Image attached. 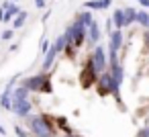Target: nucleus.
Segmentation results:
<instances>
[{"instance_id":"1","label":"nucleus","mask_w":149,"mask_h":137,"mask_svg":"<svg viewBox=\"0 0 149 137\" xmlns=\"http://www.w3.org/2000/svg\"><path fill=\"white\" fill-rule=\"evenodd\" d=\"M65 35H68V39H70L68 45L80 47V45L84 43V39H86V25H84L82 21H76V23L65 31Z\"/></svg>"},{"instance_id":"2","label":"nucleus","mask_w":149,"mask_h":137,"mask_svg":"<svg viewBox=\"0 0 149 137\" xmlns=\"http://www.w3.org/2000/svg\"><path fill=\"white\" fill-rule=\"evenodd\" d=\"M31 129L37 137H53V129H51V123L43 117H33L31 119Z\"/></svg>"},{"instance_id":"3","label":"nucleus","mask_w":149,"mask_h":137,"mask_svg":"<svg viewBox=\"0 0 149 137\" xmlns=\"http://www.w3.org/2000/svg\"><path fill=\"white\" fill-rule=\"evenodd\" d=\"M25 86H27L29 90H37V92H51V84H49V80H47L45 74H39V76L29 78V80L25 82Z\"/></svg>"},{"instance_id":"4","label":"nucleus","mask_w":149,"mask_h":137,"mask_svg":"<svg viewBox=\"0 0 149 137\" xmlns=\"http://www.w3.org/2000/svg\"><path fill=\"white\" fill-rule=\"evenodd\" d=\"M90 62H92V66H94L96 74H104V68H106V51H104V47H100V45H98V47L94 49V53H92Z\"/></svg>"},{"instance_id":"5","label":"nucleus","mask_w":149,"mask_h":137,"mask_svg":"<svg viewBox=\"0 0 149 137\" xmlns=\"http://www.w3.org/2000/svg\"><path fill=\"white\" fill-rule=\"evenodd\" d=\"M94 80H96V70H94L92 62H88V64H86V68H84V70H82V74H80V82H82V86H84V88H90V86L94 84Z\"/></svg>"},{"instance_id":"6","label":"nucleus","mask_w":149,"mask_h":137,"mask_svg":"<svg viewBox=\"0 0 149 137\" xmlns=\"http://www.w3.org/2000/svg\"><path fill=\"white\" fill-rule=\"evenodd\" d=\"M10 110H13L15 115H19V117H27V115L31 113V102H29V98H25V100H13Z\"/></svg>"},{"instance_id":"7","label":"nucleus","mask_w":149,"mask_h":137,"mask_svg":"<svg viewBox=\"0 0 149 137\" xmlns=\"http://www.w3.org/2000/svg\"><path fill=\"white\" fill-rule=\"evenodd\" d=\"M13 82L15 80H10L8 82V86L4 88V92H2V96H0V104H2V108H6V110H10V106H13Z\"/></svg>"},{"instance_id":"8","label":"nucleus","mask_w":149,"mask_h":137,"mask_svg":"<svg viewBox=\"0 0 149 137\" xmlns=\"http://www.w3.org/2000/svg\"><path fill=\"white\" fill-rule=\"evenodd\" d=\"M4 6V23H8L13 17H17L19 13H21V8L17 6V4H13V2H6V4H2Z\"/></svg>"},{"instance_id":"9","label":"nucleus","mask_w":149,"mask_h":137,"mask_svg":"<svg viewBox=\"0 0 149 137\" xmlns=\"http://www.w3.org/2000/svg\"><path fill=\"white\" fill-rule=\"evenodd\" d=\"M55 57H57V49H55V47L51 45V47H49V51L45 53V59H43V72H45V70H49V68L53 66Z\"/></svg>"},{"instance_id":"10","label":"nucleus","mask_w":149,"mask_h":137,"mask_svg":"<svg viewBox=\"0 0 149 137\" xmlns=\"http://www.w3.org/2000/svg\"><path fill=\"white\" fill-rule=\"evenodd\" d=\"M84 6L90 8V10H102V8L110 6V0H88Z\"/></svg>"},{"instance_id":"11","label":"nucleus","mask_w":149,"mask_h":137,"mask_svg":"<svg viewBox=\"0 0 149 137\" xmlns=\"http://www.w3.org/2000/svg\"><path fill=\"white\" fill-rule=\"evenodd\" d=\"M112 25L116 27V31H120L125 27V10L123 8H116L114 15H112Z\"/></svg>"},{"instance_id":"12","label":"nucleus","mask_w":149,"mask_h":137,"mask_svg":"<svg viewBox=\"0 0 149 137\" xmlns=\"http://www.w3.org/2000/svg\"><path fill=\"white\" fill-rule=\"evenodd\" d=\"M88 39H90L92 43H96V41L100 39V27H98L96 21H92L90 27H88Z\"/></svg>"},{"instance_id":"13","label":"nucleus","mask_w":149,"mask_h":137,"mask_svg":"<svg viewBox=\"0 0 149 137\" xmlns=\"http://www.w3.org/2000/svg\"><path fill=\"white\" fill-rule=\"evenodd\" d=\"M110 76H112V80L120 86L123 84V68L116 64V66H110Z\"/></svg>"},{"instance_id":"14","label":"nucleus","mask_w":149,"mask_h":137,"mask_svg":"<svg viewBox=\"0 0 149 137\" xmlns=\"http://www.w3.org/2000/svg\"><path fill=\"white\" fill-rule=\"evenodd\" d=\"M123 10H125V27L133 25L137 21V10L135 8H123Z\"/></svg>"},{"instance_id":"15","label":"nucleus","mask_w":149,"mask_h":137,"mask_svg":"<svg viewBox=\"0 0 149 137\" xmlns=\"http://www.w3.org/2000/svg\"><path fill=\"white\" fill-rule=\"evenodd\" d=\"M137 23L149 31V13L147 10H137Z\"/></svg>"},{"instance_id":"16","label":"nucleus","mask_w":149,"mask_h":137,"mask_svg":"<svg viewBox=\"0 0 149 137\" xmlns=\"http://www.w3.org/2000/svg\"><path fill=\"white\" fill-rule=\"evenodd\" d=\"M25 21H27V13H25V10H21V13L17 15L15 23H13V29H21V27L25 25Z\"/></svg>"},{"instance_id":"17","label":"nucleus","mask_w":149,"mask_h":137,"mask_svg":"<svg viewBox=\"0 0 149 137\" xmlns=\"http://www.w3.org/2000/svg\"><path fill=\"white\" fill-rule=\"evenodd\" d=\"M78 21H82V23L86 25V29H88V27H90V23H92V17H90V13L86 10V13H82V15L78 17Z\"/></svg>"},{"instance_id":"18","label":"nucleus","mask_w":149,"mask_h":137,"mask_svg":"<svg viewBox=\"0 0 149 137\" xmlns=\"http://www.w3.org/2000/svg\"><path fill=\"white\" fill-rule=\"evenodd\" d=\"M41 51H43V53L49 51V41H47V39H43V43H41Z\"/></svg>"},{"instance_id":"19","label":"nucleus","mask_w":149,"mask_h":137,"mask_svg":"<svg viewBox=\"0 0 149 137\" xmlns=\"http://www.w3.org/2000/svg\"><path fill=\"white\" fill-rule=\"evenodd\" d=\"M137 137H149V129H147V127H145V129H141Z\"/></svg>"},{"instance_id":"20","label":"nucleus","mask_w":149,"mask_h":137,"mask_svg":"<svg viewBox=\"0 0 149 137\" xmlns=\"http://www.w3.org/2000/svg\"><path fill=\"white\" fill-rule=\"evenodd\" d=\"M10 37H13V31H4V33H2V39H4V41H8Z\"/></svg>"},{"instance_id":"21","label":"nucleus","mask_w":149,"mask_h":137,"mask_svg":"<svg viewBox=\"0 0 149 137\" xmlns=\"http://www.w3.org/2000/svg\"><path fill=\"white\" fill-rule=\"evenodd\" d=\"M17 135H19V137H29V135H27V133H25L21 127H17Z\"/></svg>"},{"instance_id":"22","label":"nucleus","mask_w":149,"mask_h":137,"mask_svg":"<svg viewBox=\"0 0 149 137\" xmlns=\"http://www.w3.org/2000/svg\"><path fill=\"white\" fill-rule=\"evenodd\" d=\"M137 2H139L141 6H145V8H149V0H137Z\"/></svg>"},{"instance_id":"23","label":"nucleus","mask_w":149,"mask_h":137,"mask_svg":"<svg viewBox=\"0 0 149 137\" xmlns=\"http://www.w3.org/2000/svg\"><path fill=\"white\" fill-rule=\"evenodd\" d=\"M35 4H37L39 8H45V0H35Z\"/></svg>"},{"instance_id":"24","label":"nucleus","mask_w":149,"mask_h":137,"mask_svg":"<svg viewBox=\"0 0 149 137\" xmlns=\"http://www.w3.org/2000/svg\"><path fill=\"white\" fill-rule=\"evenodd\" d=\"M145 45H147V47H149V31H147V33H145Z\"/></svg>"},{"instance_id":"25","label":"nucleus","mask_w":149,"mask_h":137,"mask_svg":"<svg viewBox=\"0 0 149 137\" xmlns=\"http://www.w3.org/2000/svg\"><path fill=\"white\" fill-rule=\"evenodd\" d=\"M4 133H6V131H4V127H2V125H0V135H4Z\"/></svg>"},{"instance_id":"26","label":"nucleus","mask_w":149,"mask_h":137,"mask_svg":"<svg viewBox=\"0 0 149 137\" xmlns=\"http://www.w3.org/2000/svg\"><path fill=\"white\" fill-rule=\"evenodd\" d=\"M10 2H13V4H17V0H10Z\"/></svg>"},{"instance_id":"27","label":"nucleus","mask_w":149,"mask_h":137,"mask_svg":"<svg viewBox=\"0 0 149 137\" xmlns=\"http://www.w3.org/2000/svg\"><path fill=\"white\" fill-rule=\"evenodd\" d=\"M68 137H76V135H68Z\"/></svg>"},{"instance_id":"28","label":"nucleus","mask_w":149,"mask_h":137,"mask_svg":"<svg viewBox=\"0 0 149 137\" xmlns=\"http://www.w3.org/2000/svg\"><path fill=\"white\" fill-rule=\"evenodd\" d=\"M147 129H149V127H147Z\"/></svg>"}]
</instances>
